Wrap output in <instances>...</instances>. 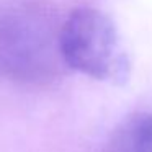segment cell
I'll return each mask as SVG.
<instances>
[{"mask_svg":"<svg viewBox=\"0 0 152 152\" xmlns=\"http://www.w3.org/2000/svg\"><path fill=\"white\" fill-rule=\"evenodd\" d=\"M56 12L34 2L0 8V77L25 85L57 79L66 67L61 56Z\"/></svg>","mask_w":152,"mask_h":152,"instance_id":"cell-1","label":"cell"},{"mask_svg":"<svg viewBox=\"0 0 152 152\" xmlns=\"http://www.w3.org/2000/svg\"><path fill=\"white\" fill-rule=\"evenodd\" d=\"M61 56L74 70L96 80L123 82L128 74V59L121 49L113 21L103 12L80 7L61 25Z\"/></svg>","mask_w":152,"mask_h":152,"instance_id":"cell-2","label":"cell"},{"mask_svg":"<svg viewBox=\"0 0 152 152\" xmlns=\"http://www.w3.org/2000/svg\"><path fill=\"white\" fill-rule=\"evenodd\" d=\"M102 152H152V111L126 118L111 132Z\"/></svg>","mask_w":152,"mask_h":152,"instance_id":"cell-3","label":"cell"}]
</instances>
